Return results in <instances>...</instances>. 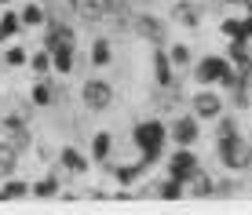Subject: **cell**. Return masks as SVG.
Returning <instances> with one entry per match:
<instances>
[{
    "mask_svg": "<svg viewBox=\"0 0 252 215\" xmlns=\"http://www.w3.org/2000/svg\"><path fill=\"white\" fill-rule=\"evenodd\" d=\"M132 146H135L139 161H143L146 168H154L164 157V146H168V120L161 113L135 120L132 124Z\"/></svg>",
    "mask_w": 252,
    "mask_h": 215,
    "instance_id": "obj_1",
    "label": "cell"
},
{
    "mask_svg": "<svg viewBox=\"0 0 252 215\" xmlns=\"http://www.w3.org/2000/svg\"><path fill=\"white\" fill-rule=\"evenodd\" d=\"M212 146H216V161L223 164V171L241 175V171L252 168V142L245 139V132L227 135V139H216Z\"/></svg>",
    "mask_w": 252,
    "mask_h": 215,
    "instance_id": "obj_2",
    "label": "cell"
},
{
    "mask_svg": "<svg viewBox=\"0 0 252 215\" xmlns=\"http://www.w3.org/2000/svg\"><path fill=\"white\" fill-rule=\"evenodd\" d=\"M190 73H194V81L201 84V88H230L234 84V62L227 55H201V58H194Z\"/></svg>",
    "mask_w": 252,
    "mask_h": 215,
    "instance_id": "obj_3",
    "label": "cell"
},
{
    "mask_svg": "<svg viewBox=\"0 0 252 215\" xmlns=\"http://www.w3.org/2000/svg\"><path fill=\"white\" fill-rule=\"evenodd\" d=\"M114 102H117V88L106 81V77H99V73L84 77V84H81V106L88 109V113H106Z\"/></svg>",
    "mask_w": 252,
    "mask_h": 215,
    "instance_id": "obj_4",
    "label": "cell"
},
{
    "mask_svg": "<svg viewBox=\"0 0 252 215\" xmlns=\"http://www.w3.org/2000/svg\"><path fill=\"white\" fill-rule=\"evenodd\" d=\"M66 7H69V15H73L77 22H84V26H102L110 15H114L117 0H66Z\"/></svg>",
    "mask_w": 252,
    "mask_h": 215,
    "instance_id": "obj_5",
    "label": "cell"
},
{
    "mask_svg": "<svg viewBox=\"0 0 252 215\" xmlns=\"http://www.w3.org/2000/svg\"><path fill=\"white\" fill-rule=\"evenodd\" d=\"M40 48H48V51H55L59 44H77V29H73V22L63 19V15H48V22L40 26Z\"/></svg>",
    "mask_w": 252,
    "mask_h": 215,
    "instance_id": "obj_6",
    "label": "cell"
},
{
    "mask_svg": "<svg viewBox=\"0 0 252 215\" xmlns=\"http://www.w3.org/2000/svg\"><path fill=\"white\" fill-rule=\"evenodd\" d=\"M201 139V120L194 113H172L168 117V142L176 146H197Z\"/></svg>",
    "mask_w": 252,
    "mask_h": 215,
    "instance_id": "obj_7",
    "label": "cell"
},
{
    "mask_svg": "<svg viewBox=\"0 0 252 215\" xmlns=\"http://www.w3.org/2000/svg\"><path fill=\"white\" fill-rule=\"evenodd\" d=\"M55 168L63 171V175H73V179H81V175H88V168H92V157L81 150V146H73V142H63V146H59V153H55Z\"/></svg>",
    "mask_w": 252,
    "mask_h": 215,
    "instance_id": "obj_8",
    "label": "cell"
},
{
    "mask_svg": "<svg viewBox=\"0 0 252 215\" xmlns=\"http://www.w3.org/2000/svg\"><path fill=\"white\" fill-rule=\"evenodd\" d=\"M187 106H190V113H194L197 120H216L220 113H227V102H223V95H220V91H212V88L194 91Z\"/></svg>",
    "mask_w": 252,
    "mask_h": 215,
    "instance_id": "obj_9",
    "label": "cell"
},
{
    "mask_svg": "<svg viewBox=\"0 0 252 215\" xmlns=\"http://www.w3.org/2000/svg\"><path fill=\"white\" fill-rule=\"evenodd\" d=\"M197 168H201V161H197L194 146H176V150L168 153V179H176V183L187 186V179L194 175Z\"/></svg>",
    "mask_w": 252,
    "mask_h": 215,
    "instance_id": "obj_10",
    "label": "cell"
},
{
    "mask_svg": "<svg viewBox=\"0 0 252 215\" xmlns=\"http://www.w3.org/2000/svg\"><path fill=\"white\" fill-rule=\"evenodd\" d=\"M63 102V88H59L51 77H33L30 84V106L33 109H51Z\"/></svg>",
    "mask_w": 252,
    "mask_h": 215,
    "instance_id": "obj_11",
    "label": "cell"
},
{
    "mask_svg": "<svg viewBox=\"0 0 252 215\" xmlns=\"http://www.w3.org/2000/svg\"><path fill=\"white\" fill-rule=\"evenodd\" d=\"M102 168H106L110 175L117 179V186H121V190H132V186L139 183V179H143L146 171H150V168H146V164H143L139 157L132 161V164H117V161H110V164H102Z\"/></svg>",
    "mask_w": 252,
    "mask_h": 215,
    "instance_id": "obj_12",
    "label": "cell"
},
{
    "mask_svg": "<svg viewBox=\"0 0 252 215\" xmlns=\"http://www.w3.org/2000/svg\"><path fill=\"white\" fill-rule=\"evenodd\" d=\"M114 55H117V51H114V40H110V37H102V33H99V37H92V44H88V66L95 73L110 70V66H114Z\"/></svg>",
    "mask_w": 252,
    "mask_h": 215,
    "instance_id": "obj_13",
    "label": "cell"
},
{
    "mask_svg": "<svg viewBox=\"0 0 252 215\" xmlns=\"http://www.w3.org/2000/svg\"><path fill=\"white\" fill-rule=\"evenodd\" d=\"M88 157L92 164H110L114 161V132H92L88 135Z\"/></svg>",
    "mask_w": 252,
    "mask_h": 215,
    "instance_id": "obj_14",
    "label": "cell"
},
{
    "mask_svg": "<svg viewBox=\"0 0 252 215\" xmlns=\"http://www.w3.org/2000/svg\"><path fill=\"white\" fill-rule=\"evenodd\" d=\"M150 70H154V84H158V88H172V84H176V66H172L168 51L154 48V55H150Z\"/></svg>",
    "mask_w": 252,
    "mask_h": 215,
    "instance_id": "obj_15",
    "label": "cell"
},
{
    "mask_svg": "<svg viewBox=\"0 0 252 215\" xmlns=\"http://www.w3.org/2000/svg\"><path fill=\"white\" fill-rule=\"evenodd\" d=\"M132 29H135L143 40H150L154 48H161V40H164V22H161V19H154V15H135V19H132Z\"/></svg>",
    "mask_w": 252,
    "mask_h": 215,
    "instance_id": "obj_16",
    "label": "cell"
},
{
    "mask_svg": "<svg viewBox=\"0 0 252 215\" xmlns=\"http://www.w3.org/2000/svg\"><path fill=\"white\" fill-rule=\"evenodd\" d=\"M77 70V44H59L51 51V73L55 77H69Z\"/></svg>",
    "mask_w": 252,
    "mask_h": 215,
    "instance_id": "obj_17",
    "label": "cell"
},
{
    "mask_svg": "<svg viewBox=\"0 0 252 215\" xmlns=\"http://www.w3.org/2000/svg\"><path fill=\"white\" fill-rule=\"evenodd\" d=\"M22 33H26V26L19 19V7H4V11H0V44H11Z\"/></svg>",
    "mask_w": 252,
    "mask_h": 215,
    "instance_id": "obj_18",
    "label": "cell"
},
{
    "mask_svg": "<svg viewBox=\"0 0 252 215\" xmlns=\"http://www.w3.org/2000/svg\"><path fill=\"white\" fill-rule=\"evenodd\" d=\"M48 4H40V0H26V4H19V19L26 29H40V26L48 22Z\"/></svg>",
    "mask_w": 252,
    "mask_h": 215,
    "instance_id": "obj_19",
    "label": "cell"
},
{
    "mask_svg": "<svg viewBox=\"0 0 252 215\" xmlns=\"http://www.w3.org/2000/svg\"><path fill=\"white\" fill-rule=\"evenodd\" d=\"M30 197H40V201H48V197H63V171H48L44 179H37V183L30 186Z\"/></svg>",
    "mask_w": 252,
    "mask_h": 215,
    "instance_id": "obj_20",
    "label": "cell"
},
{
    "mask_svg": "<svg viewBox=\"0 0 252 215\" xmlns=\"http://www.w3.org/2000/svg\"><path fill=\"white\" fill-rule=\"evenodd\" d=\"M172 22L187 26V29H197V26H201V4H194V0H179V4H172Z\"/></svg>",
    "mask_w": 252,
    "mask_h": 215,
    "instance_id": "obj_21",
    "label": "cell"
},
{
    "mask_svg": "<svg viewBox=\"0 0 252 215\" xmlns=\"http://www.w3.org/2000/svg\"><path fill=\"white\" fill-rule=\"evenodd\" d=\"M187 197H216V179L208 175L205 168H197L194 175L187 179Z\"/></svg>",
    "mask_w": 252,
    "mask_h": 215,
    "instance_id": "obj_22",
    "label": "cell"
},
{
    "mask_svg": "<svg viewBox=\"0 0 252 215\" xmlns=\"http://www.w3.org/2000/svg\"><path fill=\"white\" fill-rule=\"evenodd\" d=\"M30 179H22V175H7V179H0V193H4V201H22V197H30Z\"/></svg>",
    "mask_w": 252,
    "mask_h": 215,
    "instance_id": "obj_23",
    "label": "cell"
},
{
    "mask_svg": "<svg viewBox=\"0 0 252 215\" xmlns=\"http://www.w3.org/2000/svg\"><path fill=\"white\" fill-rule=\"evenodd\" d=\"M26 62H30V51H26L19 40L4 44V55H0V66H4V70H22Z\"/></svg>",
    "mask_w": 252,
    "mask_h": 215,
    "instance_id": "obj_24",
    "label": "cell"
},
{
    "mask_svg": "<svg viewBox=\"0 0 252 215\" xmlns=\"http://www.w3.org/2000/svg\"><path fill=\"white\" fill-rule=\"evenodd\" d=\"M15 168H19V150H15L7 139H0V179L15 175Z\"/></svg>",
    "mask_w": 252,
    "mask_h": 215,
    "instance_id": "obj_25",
    "label": "cell"
},
{
    "mask_svg": "<svg viewBox=\"0 0 252 215\" xmlns=\"http://www.w3.org/2000/svg\"><path fill=\"white\" fill-rule=\"evenodd\" d=\"M30 73L33 77H51V51L48 48H37V51H30Z\"/></svg>",
    "mask_w": 252,
    "mask_h": 215,
    "instance_id": "obj_26",
    "label": "cell"
},
{
    "mask_svg": "<svg viewBox=\"0 0 252 215\" xmlns=\"http://www.w3.org/2000/svg\"><path fill=\"white\" fill-rule=\"evenodd\" d=\"M154 197H158V201H183V197H187V186L176 183V179H164V183H158Z\"/></svg>",
    "mask_w": 252,
    "mask_h": 215,
    "instance_id": "obj_27",
    "label": "cell"
},
{
    "mask_svg": "<svg viewBox=\"0 0 252 215\" xmlns=\"http://www.w3.org/2000/svg\"><path fill=\"white\" fill-rule=\"evenodd\" d=\"M168 58H172V66H176V70H187V66H194V48L179 40V44L168 48Z\"/></svg>",
    "mask_w": 252,
    "mask_h": 215,
    "instance_id": "obj_28",
    "label": "cell"
},
{
    "mask_svg": "<svg viewBox=\"0 0 252 215\" xmlns=\"http://www.w3.org/2000/svg\"><path fill=\"white\" fill-rule=\"evenodd\" d=\"M220 33L227 40H241V19H223L220 22Z\"/></svg>",
    "mask_w": 252,
    "mask_h": 215,
    "instance_id": "obj_29",
    "label": "cell"
},
{
    "mask_svg": "<svg viewBox=\"0 0 252 215\" xmlns=\"http://www.w3.org/2000/svg\"><path fill=\"white\" fill-rule=\"evenodd\" d=\"M241 40H245V44L252 40V11L245 15V19H241Z\"/></svg>",
    "mask_w": 252,
    "mask_h": 215,
    "instance_id": "obj_30",
    "label": "cell"
},
{
    "mask_svg": "<svg viewBox=\"0 0 252 215\" xmlns=\"http://www.w3.org/2000/svg\"><path fill=\"white\" fill-rule=\"evenodd\" d=\"M15 4V0H0V7H11Z\"/></svg>",
    "mask_w": 252,
    "mask_h": 215,
    "instance_id": "obj_31",
    "label": "cell"
},
{
    "mask_svg": "<svg viewBox=\"0 0 252 215\" xmlns=\"http://www.w3.org/2000/svg\"><path fill=\"white\" fill-rule=\"evenodd\" d=\"M128 4H146V0H128Z\"/></svg>",
    "mask_w": 252,
    "mask_h": 215,
    "instance_id": "obj_32",
    "label": "cell"
},
{
    "mask_svg": "<svg viewBox=\"0 0 252 215\" xmlns=\"http://www.w3.org/2000/svg\"><path fill=\"white\" fill-rule=\"evenodd\" d=\"M245 139H249V142H252V132H249V135H245Z\"/></svg>",
    "mask_w": 252,
    "mask_h": 215,
    "instance_id": "obj_33",
    "label": "cell"
}]
</instances>
